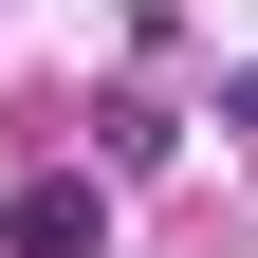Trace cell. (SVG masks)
I'll return each mask as SVG.
<instances>
[{
    "instance_id": "6da1fadb",
    "label": "cell",
    "mask_w": 258,
    "mask_h": 258,
    "mask_svg": "<svg viewBox=\"0 0 258 258\" xmlns=\"http://www.w3.org/2000/svg\"><path fill=\"white\" fill-rule=\"evenodd\" d=\"M92 240H111V184H74V166H37L0 203V258H92Z\"/></svg>"
}]
</instances>
